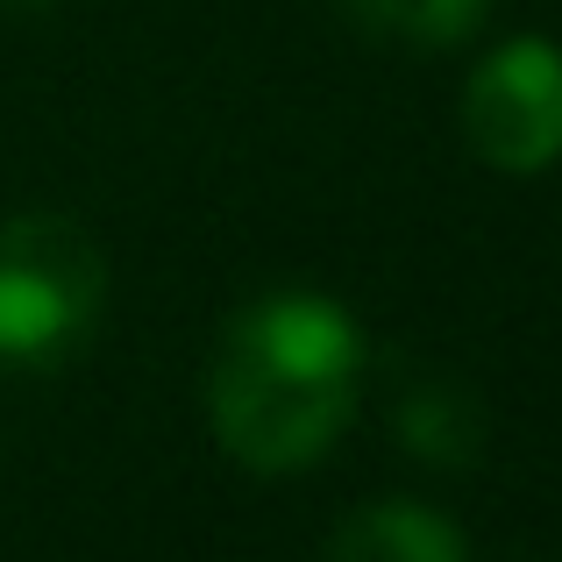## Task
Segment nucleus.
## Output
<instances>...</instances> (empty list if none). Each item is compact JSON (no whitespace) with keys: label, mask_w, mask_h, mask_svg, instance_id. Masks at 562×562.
I'll use <instances>...</instances> for the list:
<instances>
[{"label":"nucleus","mask_w":562,"mask_h":562,"mask_svg":"<svg viewBox=\"0 0 562 562\" xmlns=\"http://www.w3.org/2000/svg\"><path fill=\"white\" fill-rule=\"evenodd\" d=\"M363 392V335L328 292L243 306L206 363V420L249 470H306L342 441Z\"/></svg>","instance_id":"f257e3e1"},{"label":"nucleus","mask_w":562,"mask_h":562,"mask_svg":"<svg viewBox=\"0 0 562 562\" xmlns=\"http://www.w3.org/2000/svg\"><path fill=\"white\" fill-rule=\"evenodd\" d=\"M108 257L65 214H14L0 228V363H57L93 335Z\"/></svg>","instance_id":"f03ea898"},{"label":"nucleus","mask_w":562,"mask_h":562,"mask_svg":"<svg viewBox=\"0 0 562 562\" xmlns=\"http://www.w3.org/2000/svg\"><path fill=\"white\" fill-rule=\"evenodd\" d=\"M470 150L498 171H549L562 157V50L541 36H513L463 86Z\"/></svg>","instance_id":"7ed1b4c3"},{"label":"nucleus","mask_w":562,"mask_h":562,"mask_svg":"<svg viewBox=\"0 0 562 562\" xmlns=\"http://www.w3.org/2000/svg\"><path fill=\"white\" fill-rule=\"evenodd\" d=\"M321 562H470V549H463V527L441 520L435 506L378 498V506H357L335 527Z\"/></svg>","instance_id":"20e7f679"},{"label":"nucleus","mask_w":562,"mask_h":562,"mask_svg":"<svg viewBox=\"0 0 562 562\" xmlns=\"http://www.w3.org/2000/svg\"><path fill=\"white\" fill-rule=\"evenodd\" d=\"M398 441L435 470H463V463H477L484 413L456 378H420V384H406V398H398Z\"/></svg>","instance_id":"39448f33"},{"label":"nucleus","mask_w":562,"mask_h":562,"mask_svg":"<svg viewBox=\"0 0 562 562\" xmlns=\"http://www.w3.org/2000/svg\"><path fill=\"white\" fill-rule=\"evenodd\" d=\"M371 36H392L406 50H449L484 22V0H342Z\"/></svg>","instance_id":"423d86ee"},{"label":"nucleus","mask_w":562,"mask_h":562,"mask_svg":"<svg viewBox=\"0 0 562 562\" xmlns=\"http://www.w3.org/2000/svg\"><path fill=\"white\" fill-rule=\"evenodd\" d=\"M14 8H43V0H14Z\"/></svg>","instance_id":"0eeeda50"}]
</instances>
